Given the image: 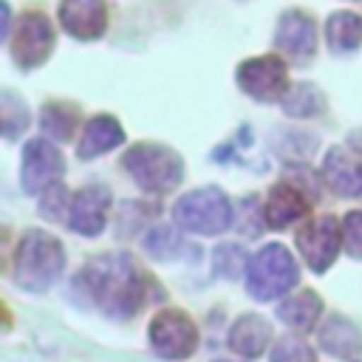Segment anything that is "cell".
<instances>
[{
	"mask_svg": "<svg viewBox=\"0 0 362 362\" xmlns=\"http://www.w3.org/2000/svg\"><path fill=\"white\" fill-rule=\"evenodd\" d=\"M82 283L96 308L107 317L127 320L147 303L150 277L130 255H102L82 269Z\"/></svg>",
	"mask_w": 362,
	"mask_h": 362,
	"instance_id": "cell-1",
	"label": "cell"
},
{
	"mask_svg": "<svg viewBox=\"0 0 362 362\" xmlns=\"http://www.w3.org/2000/svg\"><path fill=\"white\" fill-rule=\"evenodd\" d=\"M286 65L277 57H255L238 68V85L257 102H272L286 96Z\"/></svg>",
	"mask_w": 362,
	"mask_h": 362,
	"instance_id": "cell-8",
	"label": "cell"
},
{
	"mask_svg": "<svg viewBox=\"0 0 362 362\" xmlns=\"http://www.w3.org/2000/svg\"><path fill=\"white\" fill-rule=\"evenodd\" d=\"M150 348L167 362L189 359L198 348V328L184 311H161L150 322Z\"/></svg>",
	"mask_w": 362,
	"mask_h": 362,
	"instance_id": "cell-6",
	"label": "cell"
},
{
	"mask_svg": "<svg viewBox=\"0 0 362 362\" xmlns=\"http://www.w3.org/2000/svg\"><path fill=\"white\" fill-rule=\"evenodd\" d=\"M274 45L294 59H308L317 51V28L314 20L303 11H286L274 31Z\"/></svg>",
	"mask_w": 362,
	"mask_h": 362,
	"instance_id": "cell-13",
	"label": "cell"
},
{
	"mask_svg": "<svg viewBox=\"0 0 362 362\" xmlns=\"http://www.w3.org/2000/svg\"><path fill=\"white\" fill-rule=\"evenodd\" d=\"M124 170L147 192H170L184 175L178 153L164 144H136L124 156Z\"/></svg>",
	"mask_w": 362,
	"mask_h": 362,
	"instance_id": "cell-4",
	"label": "cell"
},
{
	"mask_svg": "<svg viewBox=\"0 0 362 362\" xmlns=\"http://www.w3.org/2000/svg\"><path fill=\"white\" fill-rule=\"evenodd\" d=\"M54 45V31L42 14H25L23 23L17 25V37L11 45V54L20 68H37L40 62L48 59Z\"/></svg>",
	"mask_w": 362,
	"mask_h": 362,
	"instance_id": "cell-10",
	"label": "cell"
},
{
	"mask_svg": "<svg viewBox=\"0 0 362 362\" xmlns=\"http://www.w3.org/2000/svg\"><path fill=\"white\" fill-rule=\"evenodd\" d=\"M322 178L331 184L334 192L339 195H362V161L348 158L337 147L325 156L322 164Z\"/></svg>",
	"mask_w": 362,
	"mask_h": 362,
	"instance_id": "cell-16",
	"label": "cell"
},
{
	"mask_svg": "<svg viewBox=\"0 0 362 362\" xmlns=\"http://www.w3.org/2000/svg\"><path fill=\"white\" fill-rule=\"evenodd\" d=\"M59 175H62V156L57 153V147L45 139H31L23 150V167H20L23 189L25 192L48 189Z\"/></svg>",
	"mask_w": 362,
	"mask_h": 362,
	"instance_id": "cell-9",
	"label": "cell"
},
{
	"mask_svg": "<svg viewBox=\"0 0 362 362\" xmlns=\"http://www.w3.org/2000/svg\"><path fill=\"white\" fill-rule=\"evenodd\" d=\"M74 124H76V113L71 105L65 102H51L45 110H42V130L45 136L51 139H68L74 133Z\"/></svg>",
	"mask_w": 362,
	"mask_h": 362,
	"instance_id": "cell-21",
	"label": "cell"
},
{
	"mask_svg": "<svg viewBox=\"0 0 362 362\" xmlns=\"http://www.w3.org/2000/svg\"><path fill=\"white\" fill-rule=\"evenodd\" d=\"M342 249L351 257H362V212H348L342 218Z\"/></svg>",
	"mask_w": 362,
	"mask_h": 362,
	"instance_id": "cell-26",
	"label": "cell"
},
{
	"mask_svg": "<svg viewBox=\"0 0 362 362\" xmlns=\"http://www.w3.org/2000/svg\"><path fill=\"white\" fill-rule=\"evenodd\" d=\"M294 243H297L303 260L314 272H325L334 263V257L339 255V246H342V223L337 218H331V215L314 218V221H308L305 226L297 229Z\"/></svg>",
	"mask_w": 362,
	"mask_h": 362,
	"instance_id": "cell-7",
	"label": "cell"
},
{
	"mask_svg": "<svg viewBox=\"0 0 362 362\" xmlns=\"http://www.w3.org/2000/svg\"><path fill=\"white\" fill-rule=\"evenodd\" d=\"M65 255L54 235L42 229H28L14 252V283L25 291H45L62 272Z\"/></svg>",
	"mask_w": 362,
	"mask_h": 362,
	"instance_id": "cell-2",
	"label": "cell"
},
{
	"mask_svg": "<svg viewBox=\"0 0 362 362\" xmlns=\"http://www.w3.org/2000/svg\"><path fill=\"white\" fill-rule=\"evenodd\" d=\"M300 272L291 257V252L280 243H269L257 249L246 266V288L255 300L266 303L274 297H283L294 288Z\"/></svg>",
	"mask_w": 362,
	"mask_h": 362,
	"instance_id": "cell-3",
	"label": "cell"
},
{
	"mask_svg": "<svg viewBox=\"0 0 362 362\" xmlns=\"http://www.w3.org/2000/svg\"><path fill=\"white\" fill-rule=\"evenodd\" d=\"M173 215L181 229L198 232V235H218L232 223L229 198L218 187H201L181 195Z\"/></svg>",
	"mask_w": 362,
	"mask_h": 362,
	"instance_id": "cell-5",
	"label": "cell"
},
{
	"mask_svg": "<svg viewBox=\"0 0 362 362\" xmlns=\"http://www.w3.org/2000/svg\"><path fill=\"white\" fill-rule=\"evenodd\" d=\"M272 362H317L314 348L297 337H283L272 345Z\"/></svg>",
	"mask_w": 362,
	"mask_h": 362,
	"instance_id": "cell-24",
	"label": "cell"
},
{
	"mask_svg": "<svg viewBox=\"0 0 362 362\" xmlns=\"http://www.w3.org/2000/svg\"><path fill=\"white\" fill-rule=\"evenodd\" d=\"M59 20L71 37L96 40L107 23V6H105V0H62Z\"/></svg>",
	"mask_w": 362,
	"mask_h": 362,
	"instance_id": "cell-12",
	"label": "cell"
},
{
	"mask_svg": "<svg viewBox=\"0 0 362 362\" xmlns=\"http://www.w3.org/2000/svg\"><path fill=\"white\" fill-rule=\"evenodd\" d=\"M272 342V322L260 314H240L229 328V348L243 359H257Z\"/></svg>",
	"mask_w": 362,
	"mask_h": 362,
	"instance_id": "cell-14",
	"label": "cell"
},
{
	"mask_svg": "<svg viewBox=\"0 0 362 362\" xmlns=\"http://www.w3.org/2000/svg\"><path fill=\"white\" fill-rule=\"evenodd\" d=\"M122 139H124V133L113 116H93L79 139L76 153H79V158H96V156L113 150L116 144H122Z\"/></svg>",
	"mask_w": 362,
	"mask_h": 362,
	"instance_id": "cell-17",
	"label": "cell"
},
{
	"mask_svg": "<svg viewBox=\"0 0 362 362\" xmlns=\"http://www.w3.org/2000/svg\"><path fill=\"white\" fill-rule=\"evenodd\" d=\"M283 107H286L288 116H314L322 107V96L311 85H297V88L286 90Z\"/></svg>",
	"mask_w": 362,
	"mask_h": 362,
	"instance_id": "cell-22",
	"label": "cell"
},
{
	"mask_svg": "<svg viewBox=\"0 0 362 362\" xmlns=\"http://www.w3.org/2000/svg\"><path fill=\"white\" fill-rule=\"evenodd\" d=\"M328 42L334 51H356L359 42H362V17L351 14V11H339L328 20Z\"/></svg>",
	"mask_w": 362,
	"mask_h": 362,
	"instance_id": "cell-20",
	"label": "cell"
},
{
	"mask_svg": "<svg viewBox=\"0 0 362 362\" xmlns=\"http://www.w3.org/2000/svg\"><path fill=\"white\" fill-rule=\"evenodd\" d=\"M107 209H110V189L105 184H90L74 195L68 223L79 235H99L105 229Z\"/></svg>",
	"mask_w": 362,
	"mask_h": 362,
	"instance_id": "cell-11",
	"label": "cell"
},
{
	"mask_svg": "<svg viewBox=\"0 0 362 362\" xmlns=\"http://www.w3.org/2000/svg\"><path fill=\"white\" fill-rule=\"evenodd\" d=\"M243 266H249V263H246V255H243L240 246L223 243V246L215 249V272H218L221 277H235Z\"/></svg>",
	"mask_w": 362,
	"mask_h": 362,
	"instance_id": "cell-25",
	"label": "cell"
},
{
	"mask_svg": "<svg viewBox=\"0 0 362 362\" xmlns=\"http://www.w3.org/2000/svg\"><path fill=\"white\" fill-rule=\"evenodd\" d=\"M305 201L300 198V192L291 184H277L269 192V204H266V221L274 229H286L288 223L300 221L305 215Z\"/></svg>",
	"mask_w": 362,
	"mask_h": 362,
	"instance_id": "cell-18",
	"label": "cell"
},
{
	"mask_svg": "<svg viewBox=\"0 0 362 362\" xmlns=\"http://www.w3.org/2000/svg\"><path fill=\"white\" fill-rule=\"evenodd\" d=\"M181 238H178V232L175 229H170V226H156L147 238H144V249L153 255V257H158V260H173V257H178L181 255Z\"/></svg>",
	"mask_w": 362,
	"mask_h": 362,
	"instance_id": "cell-23",
	"label": "cell"
},
{
	"mask_svg": "<svg viewBox=\"0 0 362 362\" xmlns=\"http://www.w3.org/2000/svg\"><path fill=\"white\" fill-rule=\"evenodd\" d=\"M320 311H322V300L314 291L305 288V291H297L288 300H283L280 308H277V317L294 331H308V328L317 325Z\"/></svg>",
	"mask_w": 362,
	"mask_h": 362,
	"instance_id": "cell-19",
	"label": "cell"
},
{
	"mask_svg": "<svg viewBox=\"0 0 362 362\" xmlns=\"http://www.w3.org/2000/svg\"><path fill=\"white\" fill-rule=\"evenodd\" d=\"M218 362H226V359H218Z\"/></svg>",
	"mask_w": 362,
	"mask_h": 362,
	"instance_id": "cell-27",
	"label": "cell"
},
{
	"mask_svg": "<svg viewBox=\"0 0 362 362\" xmlns=\"http://www.w3.org/2000/svg\"><path fill=\"white\" fill-rule=\"evenodd\" d=\"M322 351H328L331 356H339V359H356L362 354V331L354 320L348 317H328L322 325H320V334H317Z\"/></svg>",
	"mask_w": 362,
	"mask_h": 362,
	"instance_id": "cell-15",
	"label": "cell"
}]
</instances>
